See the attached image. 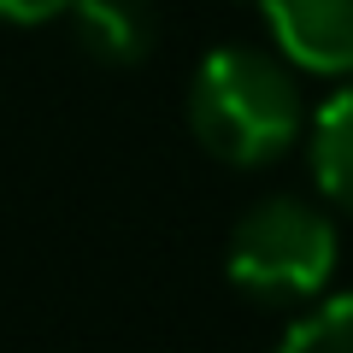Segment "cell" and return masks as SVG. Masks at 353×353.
Instances as JSON below:
<instances>
[{"mask_svg":"<svg viewBox=\"0 0 353 353\" xmlns=\"http://www.w3.org/2000/svg\"><path fill=\"white\" fill-rule=\"evenodd\" d=\"M306 124L289 65L259 48H218L189 83V130L224 165H265Z\"/></svg>","mask_w":353,"mask_h":353,"instance_id":"1","label":"cell"},{"mask_svg":"<svg viewBox=\"0 0 353 353\" xmlns=\"http://www.w3.org/2000/svg\"><path fill=\"white\" fill-rule=\"evenodd\" d=\"M336 224L318 206L294 201V194H271V201L248 206L230 230L224 271L241 294L253 301H312L336 277Z\"/></svg>","mask_w":353,"mask_h":353,"instance_id":"2","label":"cell"},{"mask_svg":"<svg viewBox=\"0 0 353 353\" xmlns=\"http://www.w3.org/2000/svg\"><path fill=\"white\" fill-rule=\"evenodd\" d=\"M259 12L301 71L353 77V0H259Z\"/></svg>","mask_w":353,"mask_h":353,"instance_id":"3","label":"cell"},{"mask_svg":"<svg viewBox=\"0 0 353 353\" xmlns=\"http://www.w3.org/2000/svg\"><path fill=\"white\" fill-rule=\"evenodd\" d=\"M71 18L83 53H94L101 65H141L153 48V30H159L148 0H77Z\"/></svg>","mask_w":353,"mask_h":353,"instance_id":"4","label":"cell"},{"mask_svg":"<svg viewBox=\"0 0 353 353\" xmlns=\"http://www.w3.org/2000/svg\"><path fill=\"white\" fill-rule=\"evenodd\" d=\"M312 176L336 206L353 212V83L336 88L312 118Z\"/></svg>","mask_w":353,"mask_h":353,"instance_id":"5","label":"cell"},{"mask_svg":"<svg viewBox=\"0 0 353 353\" xmlns=\"http://www.w3.org/2000/svg\"><path fill=\"white\" fill-rule=\"evenodd\" d=\"M277 353H353V294H336L283 336Z\"/></svg>","mask_w":353,"mask_h":353,"instance_id":"6","label":"cell"},{"mask_svg":"<svg viewBox=\"0 0 353 353\" xmlns=\"http://www.w3.org/2000/svg\"><path fill=\"white\" fill-rule=\"evenodd\" d=\"M77 0H0V18L6 24H48V18L71 12Z\"/></svg>","mask_w":353,"mask_h":353,"instance_id":"7","label":"cell"}]
</instances>
